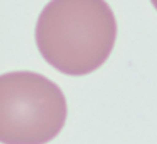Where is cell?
<instances>
[{"label": "cell", "mask_w": 157, "mask_h": 144, "mask_svg": "<svg viewBox=\"0 0 157 144\" xmlns=\"http://www.w3.org/2000/svg\"><path fill=\"white\" fill-rule=\"evenodd\" d=\"M68 105L63 91L33 71L0 76V141L3 144H45L62 131Z\"/></svg>", "instance_id": "7a4b0ae2"}, {"label": "cell", "mask_w": 157, "mask_h": 144, "mask_svg": "<svg viewBox=\"0 0 157 144\" xmlns=\"http://www.w3.org/2000/svg\"><path fill=\"white\" fill-rule=\"evenodd\" d=\"M115 41L117 20L105 0H50L36 23V44L42 59L70 76L101 68Z\"/></svg>", "instance_id": "6da1fadb"}, {"label": "cell", "mask_w": 157, "mask_h": 144, "mask_svg": "<svg viewBox=\"0 0 157 144\" xmlns=\"http://www.w3.org/2000/svg\"><path fill=\"white\" fill-rule=\"evenodd\" d=\"M151 3H152V5H154V8L157 10V0H151Z\"/></svg>", "instance_id": "3957f363"}]
</instances>
